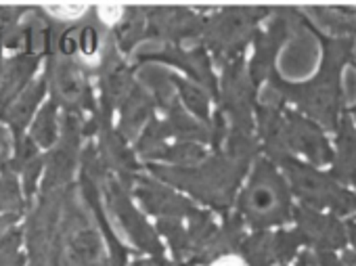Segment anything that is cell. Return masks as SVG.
<instances>
[{
	"label": "cell",
	"instance_id": "1",
	"mask_svg": "<svg viewBox=\"0 0 356 266\" xmlns=\"http://www.w3.org/2000/svg\"><path fill=\"white\" fill-rule=\"evenodd\" d=\"M298 19L314 34L321 42V63L316 74L306 82H287L275 74V86L293 101L308 118L316 120L321 126L329 130H337L339 116L343 114V88H341V74L343 68L354 61L356 40L348 36H329L314 28L302 13Z\"/></svg>",
	"mask_w": 356,
	"mask_h": 266
},
{
	"label": "cell",
	"instance_id": "5",
	"mask_svg": "<svg viewBox=\"0 0 356 266\" xmlns=\"http://www.w3.org/2000/svg\"><path fill=\"white\" fill-rule=\"evenodd\" d=\"M287 143L300 151L314 168L316 166H325L331 164L333 159V149L323 132V128L318 124H314L312 120L300 116V114H289L287 116Z\"/></svg>",
	"mask_w": 356,
	"mask_h": 266
},
{
	"label": "cell",
	"instance_id": "6",
	"mask_svg": "<svg viewBox=\"0 0 356 266\" xmlns=\"http://www.w3.org/2000/svg\"><path fill=\"white\" fill-rule=\"evenodd\" d=\"M335 132L337 139H335V151L331 159L333 166L329 176L341 187L356 185V126L346 109L339 116Z\"/></svg>",
	"mask_w": 356,
	"mask_h": 266
},
{
	"label": "cell",
	"instance_id": "7",
	"mask_svg": "<svg viewBox=\"0 0 356 266\" xmlns=\"http://www.w3.org/2000/svg\"><path fill=\"white\" fill-rule=\"evenodd\" d=\"M314 11L337 36L356 40V7H314Z\"/></svg>",
	"mask_w": 356,
	"mask_h": 266
},
{
	"label": "cell",
	"instance_id": "8",
	"mask_svg": "<svg viewBox=\"0 0 356 266\" xmlns=\"http://www.w3.org/2000/svg\"><path fill=\"white\" fill-rule=\"evenodd\" d=\"M316 264L318 266H346L343 260L335 256V251H316Z\"/></svg>",
	"mask_w": 356,
	"mask_h": 266
},
{
	"label": "cell",
	"instance_id": "13",
	"mask_svg": "<svg viewBox=\"0 0 356 266\" xmlns=\"http://www.w3.org/2000/svg\"><path fill=\"white\" fill-rule=\"evenodd\" d=\"M354 65H356V59H354Z\"/></svg>",
	"mask_w": 356,
	"mask_h": 266
},
{
	"label": "cell",
	"instance_id": "11",
	"mask_svg": "<svg viewBox=\"0 0 356 266\" xmlns=\"http://www.w3.org/2000/svg\"><path fill=\"white\" fill-rule=\"evenodd\" d=\"M343 264L346 266H356V251H350V249H346V253H343Z\"/></svg>",
	"mask_w": 356,
	"mask_h": 266
},
{
	"label": "cell",
	"instance_id": "3",
	"mask_svg": "<svg viewBox=\"0 0 356 266\" xmlns=\"http://www.w3.org/2000/svg\"><path fill=\"white\" fill-rule=\"evenodd\" d=\"M250 216L260 224H277L289 220V193L281 176L270 168L262 166L248 191L245 199Z\"/></svg>",
	"mask_w": 356,
	"mask_h": 266
},
{
	"label": "cell",
	"instance_id": "2",
	"mask_svg": "<svg viewBox=\"0 0 356 266\" xmlns=\"http://www.w3.org/2000/svg\"><path fill=\"white\" fill-rule=\"evenodd\" d=\"M281 162L291 178L293 191L306 203L321 210H329L333 212V216H348L356 212V193L335 182L329 174L285 155L281 157Z\"/></svg>",
	"mask_w": 356,
	"mask_h": 266
},
{
	"label": "cell",
	"instance_id": "12",
	"mask_svg": "<svg viewBox=\"0 0 356 266\" xmlns=\"http://www.w3.org/2000/svg\"><path fill=\"white\" fill-rule=\"evenodd\" d=\"M348 114H350V118H352V122H354V126H356V105L354 107H350V109H346Z\"/></svg>",
	"mask_w": 356,
	"mask_h": 266
},
{
	"label": "cell",
	"instance_id": "10",
	"mask_svg": "<svg viewBox=\"0 0 356 266\" xmlns=\"http://www.w3.org/2000/svg\"><path fill=\"white\" fill-rule=\"evenodd\" d=\"M346 235H348V241L354 245V251H356V220H350L346 224Z\"/></svg>",
	"mask_w": 356,
	"mask_h": 266
},
{
	"label": "cell",
	"instance_id": "4",
	"mask_svg": "<svg viewBox=\"0 0 356 266\" xmlns=\"http://www.w3.org/2000/svg\"><path fill=\"white\" fill-rule=\"evenodd\" d=\"M296 220L300 226V235L304 243L312 245L316 251H335L346 247L348 235L346 224L339 222L333 214H323L312 210L310 205H298L296 208Z\"/></svg>",
	"mask_w": 356,
	"mask_h": 266
},
{
	"label": "cell",
	"instance_id": "9",
	"mask_svg": "<svg viewBox=\"0 0 356 266\" xmlns=\"http://www.w3.org/2000/svg\"><path fill=\"white\" fill-rule=\"evenodd\" d=\"M212 266H248V262L243 258H239V256H222Z\"/></svg>",
	"mask_w": 356,
	"mask_h": 266
}]
</instances>
